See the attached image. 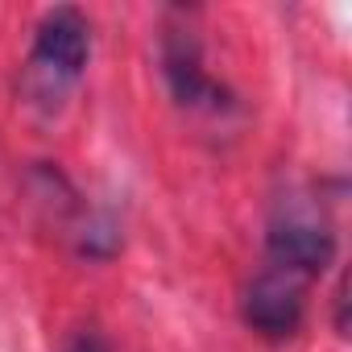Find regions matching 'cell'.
Instances as JSON below:
<instances>
[{
  "label": "cell",
  "mask_w": 352,
  "mask_h": 352,
  "mask_svg": "<svg viewBox=\"0 0 352 352\" xmlns=\"http://www.w3.org/2000/svg\"><path fill=\"white\" fill-rule=\"evenodd\" d=\"M91 58V25L79 9H54L38 21L34 54H30V79L42 96H58L71 87Z\"/></svg>",
  "instance_id": "6da1fadb"
},
{
  "label": "cell",
  "mask_w": 352,
  "mask_h": 352,
  "mask_svg": "<svg viewBox=\"0 0 352 352\" xmlns=\"http://www.w3.org/2000/svg\"><path fill=\"white\" fill-rule=\"evenodd\" d=\"M265 257H270L274 270H286V274L311 282V278H319L336 261V232H331V224L315 208L290 204L270 224Z\"/></svg>",
  "instance_id": "7a4b0ae2"
},
{
  "label": "cell",
  "mask_w": 352,
  "mask_h": 352,
  "mask_svg": "<svg viewBox=\"0 0 352 352\" xmlns=\"http://www.w3.org/2000/svg\"><path fill=\"white\" fill-rule=\"evenodd\" d=\"M302 286H307L302 278L265 265L249 282V290L241 298L245 323L257 336H265V340H290V336H298V327L307 319V294H302Z\"/></svg>",
  "instance_id": "3957f363"
},
{
  "label": "cell",
  "mask_w": 352,
  "mask_h": 352,
  "mask_svg": "<svg viewBox=\"0 0 352 352\" xmlns=\"http://www.w3.org/2000/svg\"><path fill=\"white\" fill-rule=\"evenodd\" d=\"M162 71L170 83V96L183 108H204V112H220L228 108V91L204 71V50L195 30H166L162 34Z\"/></svg>",
  "instance_id": "277c9868"
},
{
  "label": "cell",
  "mask_w": 352,
  "mask_h": 352,
  "mask_svg": "<svg viewBox=\"0 0 352 352\" xmlns=\"http://www.w3.org/2000/svg\"><path fill=\"white\" fill-rule=\"evenodd\" d=\"M63 352H112V348H108V340H104V336H96V331H79Z\"/></svg>",
  "instance_id": "5b68a950"
}]
</instances>
